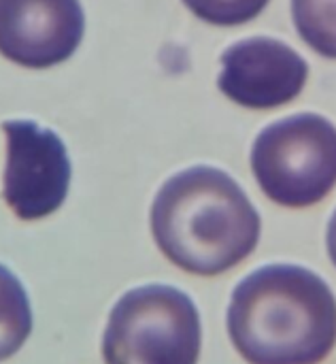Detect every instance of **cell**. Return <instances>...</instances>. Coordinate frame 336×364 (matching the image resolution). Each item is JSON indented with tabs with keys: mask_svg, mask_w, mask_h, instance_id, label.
Segmentation results:
<instances>
[{
	"mask_svg": "<svg viewBox=\"0 0 336 364\" xmlns=\"http://www.w3.org/2000/svg\"><path fill=\"white\" fill-rule=\"evenodd\" d=\"M228 333L249 364L324 363L336 346L335 294L303 267L258 269L232 294Z\"/></svg>",
	"mask_w": 336,
	"mask_h": 364,
	"instance_id": "6da1fadb",
	"label": "cell"
},
{
	"mask_svg": "<svg viewBox=\"0 0 336 364\" xmlns=\"http://www.w3.org/2000/svg\"><path fill=\"white\" fill-rule=\"evenodd\" d=\"M260 228V215L241 186L213 166L170 177L151 207V232L160 252L200 277L222 275L251 256Z\"/></svg>",
	"mask_w": 336,
	"mask_h": 364,
	"instance_id": "7a4b0ae2",
	"label": "cell"
},
{
	"mask_svg": "<svg viewBox=\"0 0 336 364\" xmlns=\"http://www.w3.org/2000/svg\"><path fill=\"white\" fill-rule=\"evenodd\" d=\"M104 364H196L200 316L192 299L170 286H143L113 307L102 339Z\"/></svg>",
	"mask_w": 336,
	"mask_h": 364,
	"instance_id": "3957f363",
	"label": "cell"
},
{
	"mask_svg": "<svg viewBox=\"0 0 336 364\" xmlns=\"http://www.w3.org/2000/svg\"><path fill=\"white\" fill-rule=\"evenodd\" d=\"M251 168L277 205L311 207L336 186V128L315 113L275 122L256 139Z\"/></svg>",
	"mask_w": 336,
	"mask_h": 364,
	"instance_id": "277c9868",
	"label": "cell"
},
{
	"mask_svg": "<svg viewBox=\"0 0 336 364\" xmlns=\"http://www.w3.org/2000/svg\"><path fill=\"white\" fill-rule=\"evenodd\" d=\"M6 168L2 196L19 220H40L58 211L70 186V160L53 130L34 122H4Z\"/></svg>",
	"mask_w": 336,
	"mask_h": 364,
	"instance_id": "5b68a950",
	"label": "cell"
},
{
	"mask_svg": "<svg viewBox=\"0 0 336 364\" xmlns=\"http://www.w3.org/2000/svg\"><path fill=\"white\" fill-rule=\"evenodd\" d=\"M79 0H0V53L26 68L68 60L83 38Z\"/></svg>",
	"mask_w": 336,
	"mask_h": 364,
	"instance_id": "8992f818",
	"label": "cell"
},
{
	"mask_svg": "<svg viewBox=\"0 0 336 364\" xmlns=\"http://www.w3.org/2000/svg\"><path fill=\"white\" fill-rule=\"evenodd\" d=\"M220 90L241 107L273 109L294 100L309 77L307 62L286 43L256 36L222 55Z\"/></svg>",
	"mask_w": 336,
	"mask_h": 364,
	"instance_id": "52a82bcc",
	"label": "cell"
},
{
	"mask_svg": "<svg viewBox=\"0 0 336 364\" xmlns=\"http://www.w3.org/2000/svg\"><path fill=\"white\" fill-rule=\"evenodd\" d=\"M32 333V309L21 282L0 264V363L11 358Z\"/></svg>",
	"mask_w": 336,
	"mask_h": 364,
	"instance_id": "ba28073f",
	"label": "cell"
},
{
	"mask_svg": "<svg viewBox=\"0 0 336 364\" xmlns=\"http://www.w3.org/2000/svg\"><path fill=\"white\" fill-rule=\"evenodd\" d=\"M292 17L311 49L336 60V0H292Z\"/></svg>",
	"mask_w": 336,
	"mask_h": 364,
	"instance_id": "9c48e42d",
	"label": "cell"
},
{
	"mask_svg": "<svg viewBox=\"0 0 336 364\" xmlns=\"http://www.w3.org/2000/svg\"><path fill=\"white\" fill-rule=\"evenodd\" d=\"M185 6L213 26H239L258 17L269 0H183Z\"/></svg>",
	"mask_w": 336,
	"mask_h": 364,
	"instance_id": "30bf717a",
	"label": "cell"
},
{
	"mask_svg": "<svg viewBox=\"0 0 336 364\" xmlns=\"http://www.w3.org/2000/svg\"><path fill=\"white\" fill-rule=\"evenodd\" d=\"M326 245H328V254H330V260L336 267V211L328 224V235H326Z\"/></svg>",
	"mask_w": 336,
	"mask_h": 364,
	"instance_id": "8fae6325",
	"label": "cell"
}]
</instances>
